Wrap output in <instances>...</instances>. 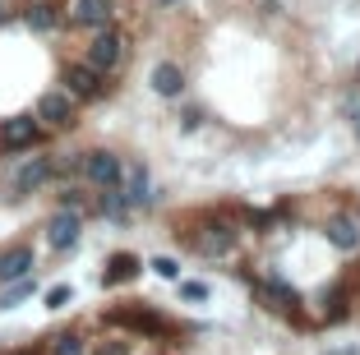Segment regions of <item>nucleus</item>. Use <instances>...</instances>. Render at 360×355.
<instances>
[{
  "instance_id": "1",
  "label": "nucleus",
  "mask_w": 360,
  "mask_h": 355,
  "mask_svg": "<svg viewBox=\"0 0 360 355\" xmlns=\"http://www.w3.org/2000/svg\"><path fill=\"white\" fill-rule=\"evenodd\" d=\"M236 235H240V231H236L226 217H199V221L185 226V245H190L194 254H203V259H222V254H231Z\"/></svg>"
},
{
  "instance_id": "2",
  "label": "nucleus",
  "mask_w": 360,
  "mask_h": 355,
  "mask_svg": "<svg viewBox=\"0 0 360 355\" xmlns=\"http://www.w3.org/2000/svg\"><path fill=\"white\" fill-rule=\"evenodd\" d=\"M125 51H129L125 32L106 23V28H97V37H93V42H88V56H84V60L93 65V70H102L106 79H111V74H116L120 65H125Z\"/></svg>"
},
{
  "instance_id": "3",
  "label": "nucleus",
  "mask_w": 360,
  "mask_h": 355,
  "mask_svg": "<svg viewBox=\"0 0 360 355\" xmlns=\"http://www.w3.org/2000/svg\"><path fill=\"white\" fill-rule=\"evenodd\" d=\"M79 171H84L88 185H97V189H120V180H125V162H120L116 153H106V148L84 153L79 157Z\"/></svg>"
},
{
  "instance_id": "4",
  "label": "nucleus",
  "mask_w": 360,
  "mask_h": 355,
  "mask_svg": "<svg viewBox=\"0 0 360 355\" xmlns=\"http://www.w3.org/2000/svg\"><path fill=\"white\" fill-rule=\"evenodd\" d=\"M75 111H79V97L70 93V88H56V93H46L42 102H37V120H42V129H70L75 125Z\"/></svg>"
},
{
  "instance_id": "5",
  "label": "nucleus",
  "mask_w": 360,
  "mask_h": 355,
  "mask_svg": "<svg viewBox=\"0 0 360 355\" xmlns=\"http://www.w3.org/2000/svg\"><path fill=\"white\" fill-rule=\"evenodd\" d=\"M65 88H70V93L79 97V102H97V97H106V74L102 70H93V65L88 60H75V65H65Z\"/></svg>"
},
{
  "instance_id": "6",
  "label": "nucleus",
  "mask_w": 360,
  "mask_h": 355,
  "mask_svg": "<svg viewBox=\"0 0 360 355\" xmlns=\"http://www.w3.org/2000/svg\"><path fill=\"white\" fill-rule=\"evenodd\" d=\"M65 19L70 28H106V23L116 19V0H70L65 5Z\"/></svg>"
},
{
  "instance_id": "7",
  "label": "nucleus",
  "mask_w": 360,
  "mask_h": 355,
  "mask_svg": "<svg viewBox=\"0 0 360 355\" xmlns=\"http://www.w3.org/2000/svg\"><path fill=\"white\" fill-rule=\"evenodd\" d=\"M42 120L37 115H14V120H5L0 125V148H10V153H19V148H32L42 143Z\"/></svg>"
},
{
  "instance_id": "8",
  "label": "nucleus",
  "mask_w": 360,
  "mask_h": 355,
  "mask_svg": "<svg viewBox=\"0 0 360 355\" xmlns=\"http://www.w3.org/2000/svg\"><path fill=\"white\" fill-rule=\"evenodd\" d=\"M32 268H37V254H32V245H5V250H0V286L32 277Z\"/></svg>"
},
{
  "instance_id": "9",
  "label": "nucleus",
  "mask_w": 360,
  "mask_h": 355,
  "mask_svg": "<svg viewBox=\"0 0 360 355\" xmlns=\"http://www.w3.org/2000/svg\"><path fill=\"white\" fill-rule=\"evenodd\" d=\"M250 286H255V295L268 304V309H277V314H296L300 309V295L286 282H277V277H250Z\"/></svg>"
},
{
  "instance_id": "10",
  "label": "nucleus",
  "mask_w": 360,
  "mask_h": 355,
  "mask_svg": "<svg viewBox=\"0 0 360 355\" xmlns=\"http://www.w3.org/2000/svg\"><path fill=\"white\" fill-rule=\"evenodd\" d=\"M79 231H84V212L60 208L46 221V245H51V250H70V245H79Z\"/></svg>"
},
{
  "instance_id": "11",
  "label": "nucleus",
  "mask_w": 360,
  "mask_h": 355,
  "mask_svg": "<svg viewBox=\"0 0 360 355\" xmlns=\"http://www.w3.org/2000/svg\"><path fill=\"white\" fill-rule=\"evenodd\" d=\"M323 235H328L333 250L356 254V250H360V217H356V212H338V217L323 226Z\"/></svg>"
},
{
  "instance_id": "12",
  "label": "nucleus",
  "mask_w": 360,
  "mask_h": 355,
  "mask_svg": "<svg viewBox=\"0 0 360 355\" xmlns=\"http://www.w3.org/2000/svg\"><path fill=\"white\" fill-rule=\"evenodd\" d=\"M51 176H56V162H51V157H28V162L14 171V189H19V194H37V189H42Z\"/></svg>"
},
{
  "instance_id": "13",
  "label": "nucleus",
  "mask_w": 360,
  "mask_h": 355,
  "mask_svg": "<svg viewBox=\"0 0 360 355\" xmlns=\"http://www.w3.org/2000/svg\"><path fill=\"white\" fill-rule=\"evenodd\" d=\"M23 23H28L32 32H56L65 23V10L56 0H28V5H23Z\"/></svg>"
},
{
  "instance_id": "14",
  "label": "nucleus",
  "mask_w": 360,
  "mask_h": 355,
  "mask_svg": "<svg viewBox=\"0 0 360 355\" xmlns=\"http://www.w3.org/2000/svg\"><path fill=\"white\" fill-rule=\"evenodd\" d=\"M139 272H143V259L139 254H111L106 259V268H102V286H120V282H134Z\"/></svg>"
},
{
  "instance_id": "15",
  "label": "nucleus",
  "mask_w": 360,
  "mask_h": 355,
  "mask_svg": "<svg viewBox=\"0 0 360 355\" xmlns=\"http://www.w3.org/2000/svg\"><path fill=\"white\" fill-rule=\"evenodd\" d=\"M153 93H158V97H180V93H185V70L171 65V60L153 65Z\"/></svg>"
},
{
  "instance_id": "16",
  "label": "nucleus",
  "mask_w": 360,
  "mask_h": 355,
  "mask_svg": "<svg viewBox=\"0 0 360 355\" xmlns=\"http://www.w3.org/2000/svg\"><path fill=\"white\" fill-rule=\"evenodd\" d=\"M120 189H125V199L129 203H134V208H143V203H148L153 199V194H148V171H143V167H125V180H120Z\"/></svg>"
},
{
  "instance_id": "17",
  "label": "nucleus",
  "mask_w": 360,
  "mask_h": 355,
  "mask_svg": "<svg viewBox=\"0 0 360 355\" xmlns=\"http://www.w3.org/2000/svg\"><path fill=\"white\" fill-rule=\"evenodd\" d=\"M116 318L120 323H134V328H148V333H171L158 314H148V309H125V314H116Z\"/></svg>"
},
{
  "instance_id": "18",
  "label": "nucleus",
  "mask_w": 360,
  "mask_h": 355,
  "mask_svg": "<svg viewBox=\"0 0 360 355\" xmlns=\"http://www.w3.org/2000/svg\"><path fill=\"white\" fill-rule=\"evenodd\" d=\"M32 291H37V282H32V277H23V282H10V291L0 295V309H19V304L28 300Z\"/></svg>"
},
{
  "instance_id": "19",
  "label": "nucleus",
  "mask_w": 360,
  "mask_h": 355,
  "mask_svg": "<svg viewBox=\"0 0 360 355\" xmlns=\"http://www.w3.org/2000/svg\"><path fill=\"white\" fill-rule=\"evenodd\" d=\"M46 355H84V337H75V333L51 337V342H46Z\"/></svg>"
},
{
  "instance_id": "20",
  "label": "nucleus",
  "mask_w": 360,
  "mask_h": 355,
  "mask_svg": "<svg viewBox=\"0 0 360 355\" xmlns=\"http://www.w3.org/2000/svg\"><path fill=\"white\" fill-rule=\"evenodd\" d=\"M351 314V300L347 295H323V323H342Z\"/></svg>"
},
{
  "instance_id": "21",
  "label": "nucleus",
  "mask_w": 360,
  "mask_h": 355,
  "mask_svg": "<svg viewBox=\"0 0 360 355\" xmlns=\"http://www.w3.org/2000/svg\"><path fill=\"white\" fill-rule=\"evenodd\" d=\"M148 268L158 272V277H167V282H180V263L167 259V254H158V259H148Z\"/></svg>"
},
{
  "instance_id": "22",
  "label": "nucleus",
  "mask_w": 360,
  "mask_h": 355,
  "mask_svg": "<svg viewBox=\"0 0 360 355\" xmlns=\"http://www.w3.org/2000/svg\"><path fill=\"white\" fill-rule=\"evenodd\" d=\"M75 300V286H51V291H46V309H65V304Z\"/></svg>"
},
{
  "instance_id": "23",
  "label": "nucleus",
  "mask_w": 360,
  "mask_h": 355,
  "mask_svg": "<svg viewBox=\"0 0 360 355\" xmlns=\"http://www.w3.org/2000/svg\"><path fill=\"white\" fill-rule=\"evenodd\" d=\"M180 286V300H208V286L203 282H176Z\"/></svg>"
},
{
  "instance_id": "24",
  "label": "nucleus",
  "mask_w": 360,
  "mask_h": 355,
  "mask_svg": "<svg viewBox=\"0 0 360 355\" xmlns=\"http://www.w3.org/2000/svg\"><path fill=\"white\" fill-rule=\"evenodd\" d=\"M199 120H203L199 111H185V115H180V129H199Z\"/></svg>"
},
{
  "instance_id": "25",
  "label": "nucleus",
  "mask_w": 360,
  "mask_h": 355,
  "mask_svg": "<svg viewBox=\"0 0 360 355\" xmlns=\"http://www.w3.org/2000/svg\"><path fill=\"white\" fill-rule=\"evenodd\" d=\"M356 138H360V115H356Z\"/></svg>"
},
{
  "instance_id": "26",
  "label": "nucleus",
  "mask_w": 360,
  "mask_h": 355,
  "mask_svg": "<svg viewBox=\"0 0 360 355\" xmlns=\"http://www.w3.org/2000/svg\"><path fill=\"white\" fill-rule=\"evenodd\" d=\"M5 19H10V14H5V10H0V23H5Z\"/></svg>"
},
{
  "instance_id": "27",
  "label": "nucleus",
  "mask_w": 360,
  "mask_h": 355,
  "mask_svg": "<svg viewBox=\"0 0 360 355\" xmlns=\"http://www.w3.org/2000/svg\"><path fill=\"white\" fill-rule=\"evenodd\" d=\"M162 5H176V0H162Z\"/></svg>"
}]
</instances>
